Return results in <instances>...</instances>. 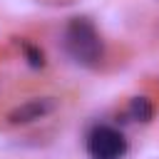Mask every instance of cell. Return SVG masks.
<instances>
[{
  "mask_svg": "<svg viewBox=\"0 0 159 159\" xmlns=\"http://www.w3.org/2000/svg\"><path fill=\"white\" fill-rule=\"evenodd\" d=\"M127 114L134 119V122H149L152 114H154V107L147 97H132L129 99V107H127Z\"/></svg>",
  "mask_w": 159,
  "mask_h": 159,
  "instance_id": "277c9868",
  "label": "cell"
},
{
  "mask_svg": "<svg viewBox=\"0 0 159 159\" xmlns=\"http://www.w3.org/2000/svg\"><path fill=\"white\" fill-rule=\"evenodd\" d=\"M84 147H87L89 159H124L127 152H129L127 137L112 124L92 127L87 139H84Z\"/></svg>",
  "mask_w": 159,
  "mask_h": 159,
  "instance_id": "7a4b0ae2",
  "label": "cell"
},
{
  "mask_svg": "<svg viewBox=\"0 0 159 159\" xmlns=\"http://www.w3.org/2000/svg\"><path fill=\"white\" fill-rule=\"evenodd\" d=\"M62 47L77 65H84V67H92L102 60V37L94 22L84 15L67 20L62 32Z\"/></svg>",
  "mask_w": 159,
  "mask_h": 159,
  "instance_id": "6da1fadb",
  "label": "cell"
},
{
  "mask_svg": "<svg viewBox=\"0 0 159 159\" xmlns=\"http://www.w3.org/2000/svg\"><path fill=\"white\" fill-rule=\"evenodd\" d=\"M57 109V99L55 97H35V99H27L22 104H17L10 114H7V122L12 127L17 124H30V122H37L47 114H52Z\"/></svg>",
  "mask_w": 159,
  "mask_h": 159,
  "instance_id": "3957f363",
  "label": "cell"
},
{
  "mask_svg": "<svg viewBox=\"0 0 159 159\" xmlns=\"http://www.w3.org/2000/svg\"><path fill=\"white\" fill-rule=\"evenodd\" d=\"M22 45V52H25V60H27V65L30 67H35V70H40V67H45V52L37 47V45H32V42H20Z\"/></svg>",
  "mask_w": 159,
  "mask_h": 159,
  "instance_id": "5b68a950",
  "label": "cell"
}]
</instances>
